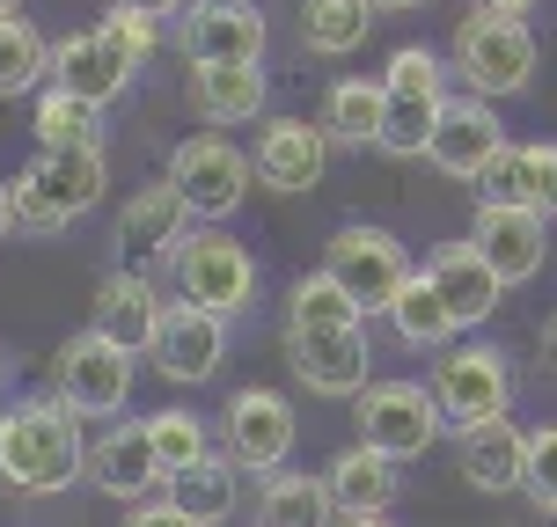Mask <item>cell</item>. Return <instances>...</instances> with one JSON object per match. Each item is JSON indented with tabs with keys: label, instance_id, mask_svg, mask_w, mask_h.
<instances>
[{
	"label": "cell",
	"instance_id": "9",
	"mask_svg": "<svg viewBox=\"0 0 557 527\" xmlns=\"http://www.w3.org/2000/svg\"><path fill=\"white\" fill-rule=\"evenodd\" d=\"M221 425H227L221 454L243 476H278L286 462H294V440H301V417H294V403H286L278 389H235L227 411H221Z\"/></svg>",
	"mask_w": 557,
	"mask_h": 527
},
{
	"label": "cell",
	"instance_id": "45",
	"mask_svg": "<svg viewBox=\"0 0 557 527\" xmlns=\"http://www.w3.org/2000/svg\"><path fill=\"white\" fill-rule=\"evenodd\" d=\"M374 8H418V0H374Z\"/></svg>",
	"mask_w": 557,
	"mask_h": 527
},
{
	"label": "cell",
	"instance_id": "15",
	"mask_svg": "<svg viewBox=\"0 0 557 527\" xmlns=\"http://www.w3.org/2000/svg\"><path fill=\"white\" fill-rule=\"evenodd\" d=\"M250 168H257V184H272V191H315L323 168H331L323 117H264V133L250 147Z\"/></svg>",
	"mask_w": 557,
	"mask_h": 527
},
{
	"label": "cell",
	"instance_id": "25",
	"mask_svg": "<svg viewBox=\"0 0 557 527\" xmlns=\"http://www.w3.org/2000/svg\"><path fill=\"white\" fill-rule=\"evenodd\" d=\"M162 499L176 505V513H184L191 527H227V520H235V499H243V469H235L221 447H213L206 462H191V469L169 476Z\"/></svg>",
	"mask_w": 557,
	"mask_h": 527
},
{
	"label": "cell",
	"instance_id": "35",
	"mask_svg": "<svg viewBox=\"0 0 557 527\" xmlns=\"http://www.w3.org/2000/svg\"><path fill=\"white\" fill-rule=\"evenodd\" d=\"M389 96H411V103H447V59L425 52V45H404L389 59V74H382Z\"/></svg>",
	"mask_w": 557,
	"mask_h": 527
},
{
	"label": "cell",
	"instance_id": "23",
	"mask_svg": "<svg viewBox=\"0 0 557 527\" xmlns=\"http://www.w3.org/2000/svg\"><path fill=\"white\" fill-rule=\"evenodd\" d=\"M425 278L441 286V301H447V315L462 323V330H476V323H492L499 315V301H506V286L492 278V264L470 250V242H447L433 264H425Z\"/></svg>",
	"mask_w": 557,
	"mask_h": 527
},
{
	"label": "cell",
	"instance_id": "47",
	"mask_svg": "<svg viewBox=\"0 0 557 527\" xmlns=\"http://www.w3.org/2000/svg\"><path fill=\"white\" fill-rule=\"evenodd\" d=\"M0 381H8V360H0Z\"/></svg>",
	"mask_w": 557,
	"mask_h": 527
},
{
	"label": "cell",
	"instance_id": "11",
	"mask_svg": "<svg viewBox=\"0 0 557 527\" xmlns=\"http://www.w3.org/2000/svg\"><path fill=\"white\" fill-rule=\"evenodd\" d=\"M286 366L301 374L308 396L345 403L374 381V337H367V323H352V330H286Z\"/></svg>",
	"mask_w": 557,
	"mask_h": 527
},
{
	"label": "cell",
	"instance_id": "43",
	"mask_svg": "<svg viewBox=\"0 0 557 527\" xmlns=\"http://www.w3.org/2000/svg\"><path fill=\"white\" fill-rule=\"evenodd\" d=\"M0 235H8V184H0Z\"/></svg>",
	"mask_w": 557,
	"mask_h": 527
},
{
	"label": "cell",
	"instance_id": "1",
	"mask_svg": "<svg viewBox=\"0 0 557 527\" xmlns=\"http://www.w3.org/2000/svg\"><path fill=\"white\" fill-rule=\"evenodd\" d=\"M88 476V440L82 417L59 396H29L15 411H0V484L23 499H52Z\"/></svg>",
	"mask_w": 557,
	"mask_h": 527
},
{
	"label": "cell",
	"instance_id": "27",
	"mask_svg": "<svg viewBox=\"0 0 557 527\" xmlns=\"http://www.w3.org/2000/svg\"><path fill=\"white\" fill-rule=\"evenodd\" d=\"M250 527H337V499H331L323 476L278 469V476H264V491H257V520Z\"/></svg>",
	"mask_w": 557,
	"mask_h": 527
},
{
	"label": "cell",
	"instance_id": "39",
	"mask_svg": "<svg viewBox=\"0 0 557 527\" xmlns=\"http://www.w3.org/2000/svg\"><path fill=\"white\" fill-rule=\"evenodd\" d=\"M125 15H147V23H162V15H184L191 0H117Z\"/></svg>",
	"mask_w": 557,
	"mask_h": 527
},
{
	"label": "cell",
	"instance_id": "20",
	"mask_svg": "<svg viewBox=\"0 0 557 527\" xmlns=\"http://www.w3.org/2000/svg\"><path fill=\"white\" fill-rule=\"evenodd\" d=\"M455 469H462V484L484 491V499L521 491V476H529V432H521L513 417H492V425H476V432H455Z\"/></svg>",
	"mask_w": 557,
	"mask_h": 527
},
{
	"label": "cell",
	"instance_id": "6",
	"mask_svg": "<svg viewBox=\"0 0 557 527\" xmlns=\"http://www.w3.org/2000/svg\"><path fill=\"white\" fill-rule=\"evenodd\" d=\"M352 417H360V447L389 454V462L433 454V440L447 432L433 389H418V381H367V389L352 396Z\"/></svg>",
	"mask_w": 557,
	"mask_h": 527
},
{
	"label": "cell",
	"instance_id": "42",
	"mask_svg": "<svg viewBox=\"0 0 557 527\" xmlns=\"http://www.w3.org/2000/svg\"><path fill=\"white\" fill-rule=\"evenodd\" d=\"M543 352H550V374H557V315L543 323Z\"/></svg>",
	"mask_w": 557,
	"mask_h": 527
},
{
	"label": "cell",
	"instance_id": "12",
	"mask_svg": "<svg viewBox=\"0 0 557 527\" xmlns=\"http://www.w3.org/2000/svg\"><path fill=\"white\" fill-rule=\"evenodd\" d=\"M506 154V125H499V103H484V96H447L441 125L425 139V162L441 168V176H462L476 184L484 168Z\"/></svg>",
	"mask_w": 557,
	"mask_h": 527
},
{
	"label": "cell",
	"instance_id": "22",
	"mask_svg": "<svg viewBox=\"0 0 557 527\" xmlns=\"http://www.w3.org/2000/svg\"><path fill=\"white\" fill-rule=\"evenodd\" d=\"M184 221H191V213H184L176 184H169V176H154V184H139V191L117 205V227H111V235H117V250H125V256H162V264H169V250L191 235Z\"/></svg>",
	"mask_w": 557,
	"mask_h": 527
},
{
	"label": "cell",
	"instance_id": "38",
	"mask_svg": "<svg viewBox=\"0 0 557 527\" xmlns=\"http://www.w3.org/2000/svg\"><path fill=\"white\" fill-rule=\"evenodd\" d=\"M125 527H191V520H184L169 499H139L133 513H125Z\"/></svg>",
	"mask_w": 557,
	"mask_h": 527
},
{
	"label": "cell",
	"instance_id": "10",
	"mask_svg": "<svg viewBox=\"0 0 557 527\" xmlns=\"http://www.w3.org/2000/svg\"><path fill=\"white\" fill-rule=\"evenodd\" d=\"M323 272L360 301V315H389V301L404 293V278H411V256L396 242L389 227H337L331 250H323Z\"/></svg>",
	"mask_w": 557,
	"mask_h": 527
},
{
	"label": "cell",
	"instance_id": "19",
	"mask_svg": "<svg viewBox=\"0 0 557 527\" xmlns=\"http://www.w3.org/2000/svg\"><path fill=\"white\" fill-rule=\"evenodd\" d=\"M88 484H96L103 499H125V505H139L147 491H162L169 469H162V454H154V440H147V417L111 425L103 440L88 447Z\"/></svg>",
	"mask_w": 557,
	"mask_h": 527
},
{
	"label": "cell",
	"instance_id": "44",
	"mask_svg": "<svg viewBox=\"0 0 557 527\" xmlns=\"http://www.w3.org/2000/svg\"><path fill=\"white\" fill-rule=\"evenodd\" d=\"M0 15H23V0H0Z\"/></svg>",
	"mask_w": 557,
	"mask_h": 527
},
{
	"label": "cell",
	"instance_id": "18",
	"mask_svg": "<svg viewBox=\"0 0 557 527\" xmlns=\"http://www.w3.org/2000/svg\"><path fill=\"white\" fill-rule=\"evenodd\" d=\"M133 59L117 52L103 29H74V37H59L52 45V88H66V96H82V103H96V111H111L117 96L133 88Z\"/></svg>",
	"mask_w": 557,
	"mask_h": 527
},
{
	"label": "cell",
	"instance_id": "36",
	"mask_svg": "<svg viewBox=\"0 0 557 527\" xmlns=\"http://www.w3.org/2000/svg\"><path fill=\"white\" fill-rule=\"evenodd\" d=\"M521 491L535 499V513L557 520V425H535L529 432V476H521Z\"/></svg>",
	"mask_w": 557,
	"mask_h": 527
},
{
	"label": "cell",
	"instance_id": "32",
	"mask_svg": "<svg viewBox=\"0 0 557 527\" xmlns=\"http://www.w3.org/2000/svg\"><path fill=\"white\" fill-rule=\"evenodd\" d=\"M52 74V45H45V29L29 23V15H0V103L8 96H23Z\"/></svg>",
	"mask_w": 557,
	"mask_h": 527
},
{
	"label": "cell",
	"instance_id": "26",
	"mask_svg": "<svg viewBox=\"0 0 557 527\" xmlns=\"http://www.w3.org/2000/svg\"><path fill=\"white\" fill-rule=\"evenodd\" d=\"M191 103L206 125H264L272 81L264 66H191Z\"/></svg>",
	"mask_w": 557,
	"mask_h": 527
},
{
	"label": "cell",
	"instance_id": "13",
	"mask_svg": "<svg viewBox=\"0 0 557 527\" xmlns=\"http://www.w3.org/2000/svg\"><path fill=\"white\" fill-rule=\"evenodd\" d=\"M147 360L162 366L169 381H184V389L213 381L221 360H227V315L191 308V301H169L162 308V330H154V344H147Z\"/></svg>",
	"mask_w": 557,
	"mask_h": 527
},
{
	"label": "cell",
	"instance_id": "33",
	"mask_svg": "<svg viewBox=\"0 0 557 527\" xmlns=\"http://www.w3.org/2000/svg\"><path fill=\"white\" fill-rule=\"evenodd\" d=\"M37 147H103V111L66 88H45L37 96Z\"/></svg>",
	"mask_w": 557,
	"mask_h": 527
},
{
	"label": "cell",
	"instance_id": "46",
	"mask_svg": "<svg viewBox=\"0 0 557 527\" xmlns=\"http://www.w3.org/2000/svg\"><path fill=\"white\" fill-rule=\"evenodd\" d=\"M221 8H257V0H221Z\"/></svg>",
	"mask_w": 557,
	"mask_h": 527
},
{
	"label": "cell",
	"instance_id": "8",
	"mask_svg": "<svg viewBox=\"0 0 557 527\" xmlns=\"http://www.w3.org/2000/svg\"><path fill=\"white\" fill-rule=\"evenodd\" d=\"M52 396L74 417H117L125 396H133V352L111 344V337H96V330L66 337L52 360Z\"/></svg>",
	"mask_w": 557,
	"mask_h": 527
},
{
	"label": "cell",
	"instance_id": "41",
	"mask_svg": "<svg viewBox=\"0 0 557 527\" xmlns=\"http://www.w3.org/2000/svg\"><path fill=\"white\" fill-rule=\"evenodd\" d=\"M484 8H492V15H521V23H529V8H535V0H484Z\"/></svg>",
	"mask_w": 557,
	"mask_h": 527
},
{
	"label": "cell",
	"instance_id": "31",
	"mask_svg": "<svg viewBox=\"0 0 557 527\" xmlns=\"http://www.w3.org/2000/svg\"><path fill=\"white\" fill-rule=\"evenodd\" d=\"M352 323H367V315L331 272L294 278V293H286V330H352Z\"/></svg>",
	"mask_w": 557,
	"mask_h": 527
},
{
	"label": "cell",
	"instance_id": "14",
	"mask_svg": "<svg viewBox=\"0 0 557 527\" xmlns=\"http://www.w3.org/2000/svg\"><path fill=\"white\" fill-rule=\"evenodd\" d=\"M470 250L492 264L499 286H529L543 272V256H550V221L529 213V205H476Z\"/></svg>",
	"mask_w": 557,
	"mask_h": 527
},
{
	"label": "cell",
	"instance_id": "16",
	"mask_svg": "<svg viewBox=\"0 0 557 527\" xmlns=\"http://www.w3.org/2000/svg\"><path fill=\"white\" fill-rule=\"evenodd\" d=\"M264 8H221V0H198L184 15V59L191 66H264Z\"/></svg>",
	"mask_w": 557,
	"mask_h": 527
},
{
	"label": "cell",
	"instance_id": "5",
	"mask_svg": "<svg viewBox=\"0 0 557 527\" xmlns=\"http://www.w3.org/2000/svg\"><path fill=\"white\" fill-rule=\"evenodd\" d=\"M425 389L441 403L447 432H476V425L513 411V360H506L499 344H447L441 360H433Z\"/></svg>",
	"mask_w": 557,
	"mask_h": 527
},
{
	"label": "cell",
	"instance_id": "28",
	"mask_svg": "<svg viewBox=\"0 0 557 527\" xmlns=\"http://www.w3.org/2000/svg\"><path fill=\"white\" fill-rule=\"evenodd\" d=\"M389 330H396V344H411V352H447V344L462 337V323L447 315L441 286H433L425 272H411V278H404V293L389 301Z\"/></svg>",
	"mask_w": 557,
	"mask_h": 527
},
{
	"label": "cell",
	"instance_id": "4",
	"mask_svg": "<svg viewBox=\"0 0 557 527\" xmlns=\"http://www.w3.org/2000/svg\"><path fill=\"white\" fill-rule=\"evenodd\" d=\"M169 278H176V301L213 308V315H243L257 301V256L227 227H191L169 250Z\"/></svg>",
	"mask_w": 557,
	"mask_h": 527
},
{
	"label": "cell",
	"instance_id": "2",
	"mask_svg": "<svg viewBox=\"0 0 557 527\" xmlns=\"http://www.w3.org/2000/svg\"><path fill=\"white\" fill-rule=\"evenodd\" d=\"M103 184H111L103 147H37V162L8 184V227L15 235H59L66 221L96 213Z\"/></svg>",
	"mask_w": 557,
	"mask_h": 527
},
{
	"label": "cell",
	"instance_id": "3",
	"mask_svg": "<svg viewBox=\"0 0 557 527\" xmlns=\"http://www.w3.org/2000/svg\"><path fill=\"white\" fill-rule=\"evenodd\" d=\"M447 74L462 81V96H484V103H506L535 81V29L521 15H492V8H470L455 23V45H447Z\"/></svg>",
	"mask_w": 557,
	"mask_h": 527
},
{
	"label": "cell",
	"instance_id": "17",
	"mask_svg": "<svg viewBox=\"0 0 557 527\" xmlns=\"http://www.w3.org/2000/svg\"><path fill=\"white\" fill-rule=\"evenodd\" d=\"M162 293H154V278L147 272H125V264H117V272H103L96 278V301H88V330L96 337H111V344H125V352H147V344H154V330H162Z\"/></svg>",
	"mask_w": 557,
	"mask_h": 527
},
{
	"label": "cell",
	"instance_id": "24",
	"mask_svg": "<svg viewBox=\"0 0 557 527\" xmlns=\"http://www.w3.org/2000/svg\"><path fill=\"white\" fill-rule=\"evenodd\" d=\"M323 484H331L337 513H396V499H404V476H396L389 454H374V447H337L331 469H323Z\"/></svg>",
	"mask_w": 557,
	"mask_h": 527
},
{
	"label": "cell",
	"instance_id": "29",
	"mask_svg": "<svg viewBox=\"0 0 557 527\" xmlns=\"http://www.w3.org/2000/svg\"><path fill=\"white\" fill-rule=\"evenodd\" d=\"M382 117H389V88L382 81H331V96H323L331 147H382Z\"/></svg>",
	"mask_w": 557,
	"mask_h": 527
},
{
	"label": "cell",
	"instance_id": "37",
	"mask_svg": "<svg viewBox=\"0 0 557 527\" xmlns=\"http://www.w3.org/2000/svg\"><path fill=\"white\" fill-rule=\"evenodd\" d=\"M103 37H111V45L133 59V66H147V59H154V23H147V15H125V8H111V15H103Z\"/></svg>",
	"mask_w": 557,
	"mask_h": 527
},
{
	"label": "cell",
	"instance_id": "34",
	"mask_svg": "<svg viewBox=\"0 0 557 527\" xmlns=\"http://www.w3.org/2000/svg\"><path fill=\"white\" fill-rule=\"evenodd\" d=\"M147 440H154V454H162L169 476L213 454V432H206V417H198V411H154V417H147Z\"/></svg>",
	"mask_w": 557,
	"mask_h": 527
},
{
	"label": "cell",
	"instance_id": "40",
	"mask_svg": "<svg viewBox=\"0 0 557 527\" xmlns=\"http://www.w3.org/2000/svg\"><path fill=\"white\" fill-rule=\"evenodd\" d=\"M337 527H396L389 513H337Z\"/></svg>",
	"mask_w": 557,
	"mask_h": 527
},
{
	"label": "cell",
	"instance_id": "21",
	"mask_svg": "<svg viewBox=\"0 0 557 527\" xmlns=\"http://www.w3.org/2000/svg\"><path fill=\"white\" fill-rule=\"evenodd\" d=\"M484 205H529L543 221H557V139H535V147H506L499 162L476 176Z\"/></svg>",
	"mask_w": 557,
	"mask_h": 527
},
{
	"label": "cell",
	"instance_id": "7",
	"mask_svg": "<svg viewBox=\"0 0 557 527\" xmlns=\"http://www.w3.org/2000/svg\"><path fill=\"white\" fill-rule=\"evenodd\" d=\"M169 184H176V198H184V213H191V221L221 227L227 213L243 205V191L257 184V168H250V154H243L235 139L198 133V139H184V147L169 154Z\"/></svg>",
	"mask_w": 557,
	"mask_h": 527
},
{
	"label": "cell",
	"instance_id": "30",
	"mask_svg": "<svg viewBox=\"0 0 557 527\" xmlns=\"http://www.w3.org/2000/svg\"><path fill=\"white\" fill-rule=\"evenodd\" d=\"M374 0H301V45L315 59H345L367 45V29H374Z\"/></svg>",
	"mask_w": 557,
	"mask_h": 527
}]
</instances>
